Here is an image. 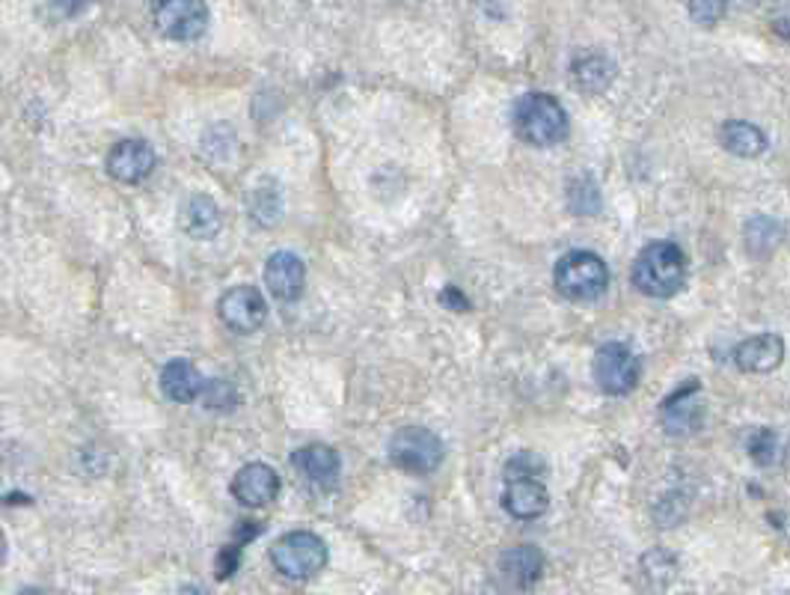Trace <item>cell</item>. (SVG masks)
<instances>
[{"instance_id":"6da1fadb","label":"cell","mask_w":790,"mask_h":595,"mask_svg":"<svg viewBox=\"0 0 790 595\" xmlns=\"http://www.w3.org/2000/svg\"><path fill=\"white\" fill-rule=\"evenodd\" d=\"M687 283V256L678 244L654 242L633 263V286L648 298H671Z\"/></svg>"},{"instance_id":"7a4b0ae2","label":"cell","mask_w":790,"mask_h":595,"mask_svg":"<svg viewBox=\"0 0 790 595\" xmlns=\"http://www.w3.org/2000/svg\"><path fill=\"white\" fill-rule=\"evenodd\" d=\"M568 113L547 92H526L514 104V132L532 146H556L568 137Z\"/></svg>"},{"instance_id":"3957f363","label":"cell","mask_w":790,"mask_h":595,"mask_svg":"<svg viewBox=\"0 0 790 595\" xmlns=\"http://www.w3.org/2000/svg\"><path fill=\"white\" fill-rule=\"evenodd\" d=\"M270 563L282 577L310 581L327 565V546L310 530H291L270 546Z\"/></svg>"},{"instance_id":"277c9868","label":"cell","mask_w":790,"mask_h":595,"mask_svg":"<svg viewBox=\"0 0 790 595\" xmlns=\"http://www.w3.org/2000/svg\"><path fill=\"white\" fill-rule=\"evenodd\" d=\"M610 286V268L598 253L570 251L556 263V289L570 301H594Z\"/></svg>"},{"instance_id":"5b68a950","label":"cell","mask_w":790,"mask_h":595,"mask_svg":"<svg viewBox=\"0 0 790 595\" xmlns=\"http://www.w3.org/2000/svg\"><path fill=\"white\" fill-rule=\"evenodd\" d=\"M446 447L437 434L422 426H404L390 438V459L396 467L408 474H434L443 464Z\"/></svg>"},{"instance_id":"8992f818","label":"cell","mask_w":790,"mask_h":595,"mask_svg":"<svg viewBox=\"0 0 790 595\" xmlns=\"http://www.w3.org/2000/svg\"><path fill=\"white\" fill-rule=\"evenodd\" d=\"M591 373H594V382L603 394L624 396L639 384L642 364L639 357L633 354V349H627L624 343H607L594 354Z\"/></svg>"},{"instance_id":"52a82bcc","label":"cell","mask_w":790,"mask_h":595,"mask_svg":"<svg viewBox=\"0 0 790 595\" xmlns=\"http://www.w3.org/2000/svg\"><path fill=\"white\" fill-rule=\"evenodd\" d=\"M155 27L167 40H200L202 33L209 31V7H205V0H158Z\"/></svg>"},{"instance_id":"ba28073f","label":"cell","mask_w":790,"mask_h":595,"mask_svg":"<svg viewBox=\"0 0 790 595\" xmlns=\"http://www.w3.org/2000/svg\"><path fill=\"white\" fill-rule=\"evenodd\" d=\"M218 313H221L223 324L238 333H253L259 331L265 319H268V304L262 298L256 286H235L230 293H223L221 304H218Z\"/></svg>"},{"instance_id":"9c48e42d","label":"cell","mask_w":790,"mask_h":595,"mask_svg":"<svg viewBox=\"0 0 790 595\" xmlns=\"http://www.w3.org/2000/svg\"><path fill=\"white\" fill-rule=\"evenodd\" d=\"M502 506L505 513L532 521L541 518L550 506V495L538 480V474H505V492H502Z\"/></svg>"},{"instance_id":"30bf717a","label":"cell","mask_w":790,"mask_h":595,"mask_svg":"<svg viewBox=\"0 0 790 595\" xmlns=\"http://www.w3.org/2000/svg\"><path fill=\"white\" fill-rule=\"evenodd\" d=\"M265 286L277 301H298L303 295V286H307V268H303L301 256L291 251L270 253L268 263H265Z\"/></svg>"},{"instance_id":"8fae6325","label":"cell","mask_w":790,"mask_h":595,"mask_svg":"<svg viewBox=\"0 0 790 595\" xmlns=\"http://www.w3.org/2000/svg\"><path fill=\"white\" fill-rule=\"evenodd\" d=\"M277 495H280V476L265 462L244 464L232 480V497L241 506H251V509L268 506L270 500H277Z\"/></svg>"},{"instance_id":"7c38bea8","label":"cell","mask_w":790,"mask_h":595,"mask_svg":"<svg viewBox=\"0 0 790 595\" xmlns=\"http://www.w3.org/2000/svg\"><path fill=\"white\" fill-rule=\"evenodd\" d=\"M155 170V152L146 141H120L108 155V173L122 185H137Z\"/></svg>"},{"instance_id":"4fadbf2b","label":"cell","mask_w":790,"mask_h":595,"mask_svg":"<svg viewBox=\"0 0 790 595\" xmlns=\"http://www.w3.org/2000/svg\"><path fill=\"white\" fill-rule=\"evenodd\" d=\"M781 361H785V340L779 333H758L734 349V364L741 366L743 373H772L779 370Z\"/></svg>"},{"instance_id":"5bb4252c","label":"cell","mask_w":790,"mask_h":595,"mask_svg":"<svg viewBox=\"0 0 790 595\" xmlns=\"http://www.w3.org/2000/svg\"><path fill=\"white\" fill-rule=\"evenodd\" d=\"M179 227L188 232L190 239L209 242V239H214L223 227L221 206L211 200V197H205V194H193V197H188V200L181 202Z\"/></svg>"},{"instance_id":"9a60e30c","label":"cell","mask_w":790,"mask_h":595,"mask_svg":"<svg viewBox=\"0 0 790 595\" xmlns=\"http://www.w3.org/2000/svg\"><path fill=\"white\" fill-rule=\"evenodd\" d=\"M291 464H294L312 485H321V488H331V485L340 480L342 471L340 453L327 444L301 447L298 453L291 455Z\"/></svg>"},{"instance_id":"2e32d148","label":"cell","mask_w":790,"mask_h":595,"mask_svg":"<svg viewBox=\"0 0 790 595\" xmlns=\"http://www.w3.org/2000/svg\"><path fill=\"white\" fill-rule=\"evenodd\" d=\"M696 394H699V382H690L687 387H680L678 394L669 396L666 405H663L660 420L663 429L669 434H690L701 420V408L696 403Z\"/></svg>"},{"instance_id":"e0dca14e","label":"cell","mask_w":790,"mask_h":595,"mask_svg":"<svg viewBox=\"0 0 790 595\" xmlns=\"http://www.w3.org/2000/svg\"><path fill=\"white\" fill-rule=\"evenodd\" d=\"M202 387H205V378L197 373V366L190 361H170V364L160 370V390L170 396L173 403H193L200 399Z\"/></svg>"},{"instance_id":"ac0fdd59","label":"cell","mask_w":790,"mask_h":595,"mask_svg":"<svg viewBox=\"0 0 790 595\" xmlns=\"http://www.w3.org/2000/svg\"><path fill=\"white\" fill-rule=\"evenodd\" d=\"M720 143L722 150H728L737 158H758L760 152L767 150V134L752 122L728 120L720 129Z\"/></svg>"},{"instance_id":"d6986e66","label":"cell","mask_w":790,"mask_h":595,"mask_svg":"<svg viewBox=\"0 0 790 595\" xmlns=\"http://www.w3.org/2000/svg\"><path fill=\"white\" fill-rule=\"evenodd\" d=\"M500 569L514 586H530L544 569V557H541L538 548L518 546L500 557Z\"/></svg>"},{"instance_id":"ffe728a7","label":"cell","mask_w":790,"mask_h":595,"mask_svg":"<svg viewBox=\"0 0 790 595\" xmlns=\"http://www.w3.org/2000/svg\"><path fill=\"white\" fill-rule=\"evenodd\" d=\"M612 78H615V66L603 54H586L580 60H574V84L589 96L607 90Z\"/></svg>"},{"instance_id":"44dd1931","label":"cell","mask_w":790,"mask_h":595,"mask_svg":"<svg viewBox=\"0 0 790 595\" xmlns=\"http://www.w3.org/2000/svg\"><path fill=\"white\" fill-rule=\"evenodd\" d=\"M247 206H251V218L259 223V227H274V223L280 221L282 218V191H280V185H277V179H270V176L259 179V183H256V188L251 191V200H247Z\"/></svg>"},{"instance_id":"7402d4cb","label":"cell","mask_w":790,"mask_h":595,"mask_svg":"<svg viewBox=\"0 0 790 595\" xmlns=\"http://www.w3.org/2000/svg\"><path fill=\"white\" fill-rule=\"evenodd\" d=\"M749 455L760 467H770V464H779L785 459V438H781L776 429H758V432L749 434Z\"/></svg>"},{"instance_id":"603a6c76","label":"cell","mask_w":790,"mask_h":595,"mask_svg":"<svg viewBox=\"0 0 790 595\" xmlns=\"http://www.w3.org/2000/svg\"><path fill=\"white\" fill-rule=\"evenodd\" d=\"M781 239V227L772 218H752L746 223V247H749L755 256H767L772 253V247L779 244Z\"/></svg>"},{"instance_id":"cb8c5ba5","label":"cell","mask_w":790,"mask_h":595,"mask_svg":"<svg viewBox=\"0 0 790 595\" xmlns=\"http://www.w3.org/2000/svg\"><path fill=\"white\" fill-rule=\"evenodd\" d=\"M202 403L209 411H232L238 405V390L226 378H214L202 387Z\"/></svg>"},{"instance_id":"d4e9b609","label":"cell","mask_w":790,"mask_h":595,"mask_svg":"<svg viewBox=\"0 0 790 595\" xmlns=\"http://www.w3.org/2000/svg\"><path fill=\"white\" fill-rule=\"evenodd\" d=\"M598 202H601V194H598V185L591 183L589 176H580V179L570 183V209L574 212H598Z\"/></svg>"},{"instance_id":"484cf974","label":"cell","mask_w":790,"mask_h":595,"mask_svg":"<svg viewBox=\"0 0 790 595\" xmlns=\"http://www.w3.org/2000/svg\"><path fill=\"white\" fill-rule=\"evenodd\" d=\"M687 7H690V15L696 24L713 27V24H720V21L725 19L728 0H687Z\"/></svg>"},{"instance_id":"4316f807","label":"cell","mask_w":790,"mask_h":595,"mask_svg":"<svg viewBox=\"0 0 790 595\" xmlns=\"http://www.w3.org/2000/svg\"><path fill=\"white\" fill-rule=\"evenodd\" d=\"M238 560H241V548L238 546H230V548H223L221 557H218V577L221 581H226V577L238 569Z\"/></svg>"},{"instance_id":"83f0119b","label":"cell","mask_w":790,"mask_h":595,"mask_svg":"<svg viewBox=\"0 0 790 595\" xmlns=\"http://www.w3.org/2000/svg\"><path fill=\"white\" fill-rule=\"evenodd\" d=\"M48 3L54 15H60V19H71V15H78L80 10L90 7V0H48Z\"/></svg>"},{"instance_id":"f1b7e54d","label":"cell","mask_w":790,"mask_h":595,"mask_svg":"<svg viewBox=\"0 0 790 595\" xmlns=\"http://www.w3.org/2000/svg\"><path fill=\"white\" fill-rule=\"evenodd\" d=\"M3 557H7V539L0 533V563H3Z\"/></svg>"}]
</instances>
